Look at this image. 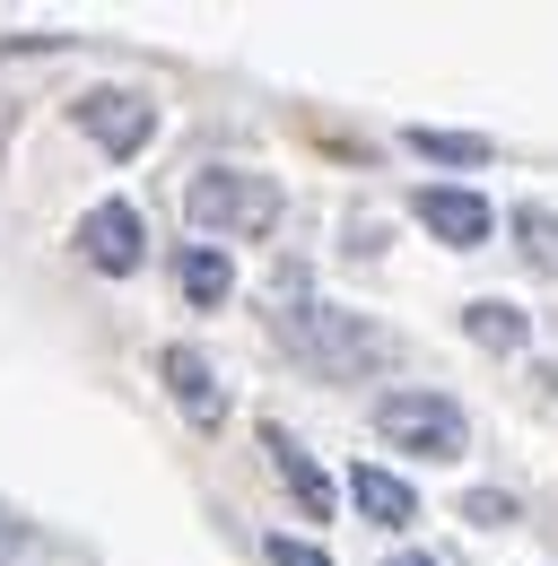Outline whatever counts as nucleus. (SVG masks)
<instances>
[{
	"instance_id": "1",
	"label": "nucleus",
	"mask_w": 558,
	"mask_h": 566,
	"mask_svg": "<svg viewBox=\"0 0 558 566\" xmlns=\"http://www.w3.org/2000/svg\"><path fill=\"white\" fill-rule=\"evenodd\" d=\"M279 210H288L279 184L254 175V166H202V175L184 184V218H193L202 235H271Z\"/></svg>"
},
{
	"instance_id": "2",
	"label": "nucleus",
	"mask_w": 558,
	"mask_h": 566,
	"mask_svg": "<svg viewBox=\"0 0 558 566\" xmlns=\"http://www.w3.org/2000/svg\"><path fill=\"white\" fill-rule=\"evenodd\" d=\"M279 332L314 357L323 375H366V366L384 357V332H366V323L341 314V305H306V287H297V280H279Z\"/></svg>"
},
{
	"instance_id": "3",
	"label": "nucleus",
	"mask_w": 558,
	"mask_h": 566,
	"mask_svg": "<svg viewBox=\"0 0 558 566\" xmlns=\"http://www.w3.org/2000/svg\"><path fill=\"white\" fill-rule=\"evenodd\" d=\"M375 436L402 444V453H418V462H454V453L472 444V419H463V401H445V392H384V401H375Z\"/></svg>"
},
{
	"instance_id": "4",
	"label": "nucleus",
	"mask_w": 558,
	"mask_h": 566,
	"mask_svg": "<svg viewBox=\"0 0 558 566\" xmlns=\"http://www.w3.org/2000/svg\"><path fill=\"white\" fill-rule=\"evenodd\" d=\"M70 114H79V132L105 148V157H140L148 132H157V105H148L140 87H87Z\"/></svg>"
},
{
	"instance_id": "5",
	"label": "nucleus",
	"mask_w": 558,
	"mask_h": 566,
	"mask_svg": "<svg viewBox=\"0 0 558 566\" xmlns=\"http://www.w3.org/2000/svg\"><path fill=\"white\" fill-rule=\"evenodd\" d=\"M79 262L105 271V280H132L140 262H148V227H140L132 201H96V210L79 218Z\"/></svg>"
},
{
	"instance_id": "6",
	"label": "nucleus",
	"mask_w": 558,
	"mask_h": 566,
	"mask_svg": "<svg viewBox=\"0 0 558 566\" xmlns=\"http://www.w3.org/2000/svg\"><path fill=\"white\" fill-rule=\"evenodd\" d=\"M411 218L436 235V244H454V253L488 244V227H497V210H488L472 184H418V192H411Z\"/></svg>"
},
{
	"instance_id": "7",
	"label": "nucleus",
	"mask_w": 558,
	"mask_h": 566,
	"mask_svg": "<svg viewBox=\"0 0 558 566\" xmlns=\"http://www.w3.org/2000/svg\"><path fill=\"white\" fill-rule=\"evenodd\" d=\"M157 375H166V392H175V410L193 427H218L227 419V392H218V366H209L202 349H166L157 357Z\"/></svg>"
},
{
	"instance_id": "8",
	"label": "nucleus",
	"mask_w": 558,
	"mask_h": 566,
	"mask_svg": "<svg viewBox=\"0 0 558 566\" xmlns=\"http://www.w3.org/2000/svg\"><path fill=\"white\" fill-rule=\"evenodd\" d=\"M349 505H358L366 523H384V532H402V523L418 514V489L402 480V471H384V462H358V471H349Z\"/></svg>"
},
{
	"instance_id": "9",
	"label": "nucleus",
	"mask_w": 558,
	"mask_h": 566,
	"mask_svg": "<svg viewBox=\"0 0 558 566\" xmlns=\"http://www.w3.org/2000/svg\"><path fill=\"white\" fill-rule=\"evenodd\" d=\"M262 444H271L279 480L297 489V505H306V514H332V480H323V462H314V453H306V444H297L288 427H262Z\"/></svg>"
},
{
	"instance_id": "10",
	"label": "nucleus",
	"mask_w": 558,
	"mask_h": 566,
	"mask_svg": "<svg viewBox=\"0 0 558 566\" xmlns=\"http://www.w3.org/2000/svg\"><path fill=\"white\" fill-rule=\"evenodd\" d=\"M175 287H184L193 305H227V296H236V262H227L218 244H184V253H175Z\"/></svg>"
},
{
	"instance_id": "11",
	"label": "nucleus",
	"mask_w": 558,
	"mask_h": 566,
	"mask_svg": "<svg viewBox=\"0 0 558 566\" xmlns=\"http://www.w3.org/2000/svg\"><path fill=\"white\" fill-rule=\"evenodd\" d=\"M463 332H472L480 349H524V332H533V323H524L515 305H497V296H472V305H463Z\"/></svg>"
},
{
	"instance_id": "12",
	"label": "nucleus",
	"mask_w": 558,
	"mask_h": 566,
	"mask_svg": "<svg viewBox=\"0 0 558 566\" xmlns=\"http://www.w3.org/2000/svg\"><path fill=\"white\" fill-rule=\"evenodd\" d=\"M515 244H524V262H533L541 280H558V218L541 210V201H524V210H515Z\"/></svg>"
},
{
	"instance_id": "13",
	"label": "nucleus",
	"mask_w": 558,
	"mask_h": 566,
	"mask_svg": "<svg viewBox=\"0 0 558 566\" xmlns=\"http://www.w3.org/2000/svg\"><path fill=\"white\" fill-rule=\"evenodd\" d=\"M411 148H418V157H436V166H488V140H480V132H427V123H418Z\"/></svg>"
},
{
	"instance_id": "14",
	"label": "nucleus",
	"mask_w": 558,
	"mask_h": 566,
	"mask_svg": "<svg viewBox=\"0 0 558 566\" xmlns=\"http://www.w3.org/2000/svg\"><path fill=\"white\" fill-rule=\"evenodd\" d=\"M463 514H472L480 532H497V523H515V496H506V489H472V496H463Z\"/></svg>"
},
{
	"instance_id": "15",
	"label": "nucleus",
	"mask_w": 558,
	"mask_h": 566,
	"mask_svg": "<svg viewBox=\"0 0 558 566\" xmlns=\"http://www.w3.org/2000/svg\"><path fill=\"white\" fill-rule=\"evenodd\" d=\"M271 566H332L314 541H288V532H271Z\"/></svg>"
},
{
	"instance_id": "16",
	"label": "nucleus",
	"mask_w": 558,
	"mask_h": 566,
	"mask_svg": "<svg viewBox=\"0 0 558 566\" xmlns=\"http://www.w3.org/2000/svg\"><path fill=\"white\" fill-rule=\"evenodd\" d=\"M18 541H27V523H18V514H0V558H9Z\"/></svg>"
},
{
	"instance_id": "17",
	"label": "nucleus",
	"mask_w": 558,
	"mask_h": 566,
	"mask_svg": "<svg viewBox=\"0 0 558 566\" xmlns=\"http://www.w3.org/2000/svg\"><path fill=\"white\" fill-rule=\"evenodd\" d=\"M9 132H18V105H9V96H0V148H9Z\"/></svg>"
},
{
	"instance_id": "18",
	"label": "nucleus",
	"mask_w": 558,
	"mask_h": 566,
	"mask_svg": "<svg viewBox=\"0 0 558 566\" xmlns=\"http://www.w3.org/2000/svg\"><path fill=\"white\" fill-rule=\"evenodd\" d=\"M384 566H436V558H427V549H402V558H384Z\"/></svg>"
}]
</instances>
